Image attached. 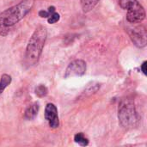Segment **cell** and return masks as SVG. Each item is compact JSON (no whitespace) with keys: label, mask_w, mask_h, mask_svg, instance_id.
<instances>
[{"label":"cell","mask_w":147,"mask_h":147,"mask_svg":"<svg viewBox=\"0 0 147 147\" xmlns=\"http://www.w3.org/2000/svg\"><path fill=\"white\" fill-rule=\"evenodd\" d=\"M100 0H81V5L84 12H89L95 8Z\"/></svg>","instance_id":"9"},{"label":"cell","mask_w":147,"mask_h":147,"mask_svg":"<svg viewBox=\"0 0 147 147\" xmlns=\"http://www.w3.org/2000/svg\"><path fill=\"white\" fill-rule=\"evenodd\" d=\"M74 141L76 143H78V145L82 146H86L89 145V140L84 136V134L82 133H79V134H77L75 136H74Z\"/></svg>","instance_id":"11"},{"label":"cell","mask_w":147,"mask_h":147,"mask_svg":"<svg viewBox=\"0 0 147 147\" xmlns=\"http://www.w3.org/2000/svg\"><path fill=\"white\" fill-rule=\"evenodd\" d=\"M146 64L147 62L146 61H144L143 62V64L141 65V67H140V69H141V71H142V72L144 73V75H147V71H146Z\"/></svg>","instance_id":"15"},{"label":"cell","mask_w":147,"mask_h":147,"mask_svg":"<svg viewBox=\"0 0 147 147\" xmlns=\"http://www.w3.org/2000/svg\"><path fill=\"white\" fill-rule=\"evenodd\" d=\"M47 36V28L44 26H39L30 37L25 53V61L28 66L35 65L42 53Z\"/></svg>","instance_id":"2"},{"label":"cell","mask_w":147,"mask_h":147,"mask_svg":"<svg viewBox=\"0 0 147 147\" xmlns=\"http://www.w3.org/2000/svg\"><path fill=\"white\" fill-rule=\"evenodd\" d=\"M11 81H12L11 76H9L8 74L2 75V77L0 78V96L3 92V90L10 84Z\"/></svg>","instance_id":"10"},{"label":"cell","mask_w":147,"mask_h":147,"mask_svg":"<svg viewBox=\"0 0 147 147\" xmlns=\"http://www.w3.org/2000/svg\"><path fill=\"white\" fill-rule=\"evenodd\" d=\"M53 12H55V7L50 6L48 8V10H40L39 12V16L42 18H48Z\"/></svg>","instance_id":"13"},{"label":"cell","mask_w":147,"mask_h":147,"mask_svg":"<svg viewBox=\"0 0 147 147\" xmlns=\"http://www.w3.org/2000/svg\"><path fill=\"white\" fill-rule=\"evenodd\" d=\"M86 71V63L83 59H76L71 62L65 73V78H72V77H80L83 76Z\"/></svg>","instance_id":"6"},{"label":"cell","mask_w":147,"mask_h":147,"mask_svg":"<svg viewBox=\"0 0 147 147\" xmlns=\"http://www.w3.org/2000/svg\"><path fill=\"white\" fill-rule=\"evenodd\" d=\"M34 92H35V94H36L37 96H39V97H44V96H46L47 95L48 90H47V88L44 84H40V85H38L35 88Z\"/></svg>","instance_id":"12"},{"label":"cell","mask_w":147,"mask_h":147,"mask_svg":"<svg viewBox=\"0 0 147 147\" xmlns=\"http://www.w3.org/2000/svg\"><path fill=\"white\" fill-rule=\"evenodd\" d=\"M59 18H60L59 14L57 13V12L55 11V12H53V13L47 18V22H48V23H50V24H53V23L57 22L58 21H59Z\"/></svg>","instance_id":"14"},{"label":"cell","mask_w":147,"mask_h":147,"mask_svg":"<svg viewBox=\"0 0 147 147\" xmlns=\"http://www.w3.org/2000/svg\"><path fill=\"white\" fill-rule=\"evenodd\" d=\"M118 119L120 125L126 130H130L139 126L140 117L136 110L133 99L122 98L118 107Z\"/></svg>","instance_id":"3"},{"label":"cell","mask_w":147,"mask_h":147,"mask_svg":"<svg viewBox=\"0 0 147 147\" xmlns=\"http://www.w3.org/2000/svg\"><path fill=\"white\" fill-rule=\"evenodd\" d=\"M127 33L130 36V39L134 44L140 47H145L147 43L146 30L143 26H136L134 28H128Z\"/></svg>","instance_id":"5"},{"label":"cell","mask_w":147,"mask_h":147,"mask_svg":"<svg viewBox=\"0 0 147 147\" xmlns=\"http://www.w3.org/2000/svg\"><path fill=\"white\" fill-rule=\"evenodd\" d=\"M45 118L47 121L49 127L53 129L58 128L59 126L57 107L53 103H47L45 109Z\"/></svg>","instance_id":"7"},{"label":"cell","mask_w":147,"mask_h":147,"mask_svg":"<svg viewBox=\"0 0 147 147\" xmlns=\"http://www.w3.org/2000/svg\"><path fill=\"white\" fill-rule=\"evenodd\" d=\"M39 109H40V106H39V103L37 102H34L33 104L29 105L24 112V118L28 121L34 120L38 114Z\"/></svg>","instance_id":"8"},{"label":"cell","mask_w":147,"mask_h":147,"mask_svg":"<svg viewBox=\"0 0 147 147\" xmlns=\"http://www.w3.org/2000/svg\"><path fill=\"white\" fill-rule=\"evenodd\" d=\"M120 6L127 11V20L130 23H140L146 18V10L138 0H119Z\"/></svg>","instance_id":"4"},{"label":"cell","mask_w":147,"mask_h":147,"mask_svg":"<svg viewBox=\"0 0 147 147\" xmlns=\"http://www.w3.org/2000/svg\"><path fill=\"white\" fill-rule=\"evenodd\" d=\"M34 0H22L18 4L0 13V36H6L32 9Z\"/></svg>","instance_id":"1"}]
</instances>
